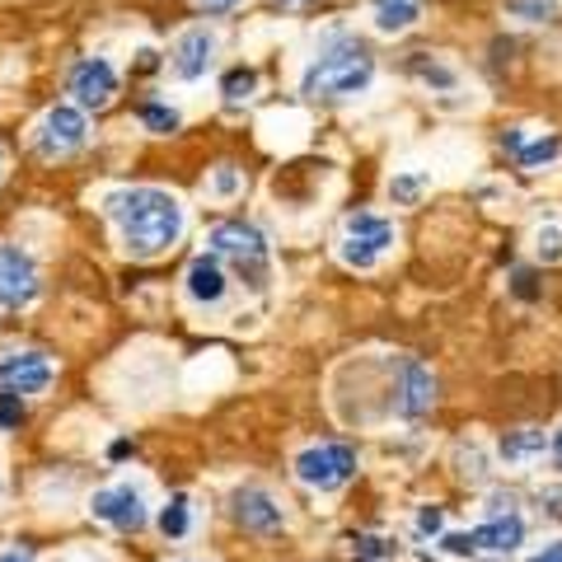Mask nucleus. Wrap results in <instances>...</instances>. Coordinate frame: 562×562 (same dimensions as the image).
Returning <instances> with one entry per match:
<instances>
[{
  "label": "nucleus",
  "mask_w": 562,
  "mask_h": 562,
  "mask_svg": "<svg viewBox=\"0 0 562 562\" xmlns=\"http://www.w3.org/2000/svg\"><path fill=\"white\" fill-rule=\"evenodd\" d=\"M103 216L113 221L122 254L140 262L169 254L188 231V206L169 188H113L103 198Z\"/></svg>",
  "instance_id": "f257e3e1"
},
{
  "label": "nucleus",
  "mask_w": 562,
  "mask_h": 562,
  "mask_svg": "<svg viewBox=\"0 0 562 562\" xmlns=\"http://www.w3.org/2000/svg\"><path fill=\"white\" fill-rule=\"evenodd\" d=\"M375 85V57L371 47L351 33H333V38L314 52L305 76H301V94L310 103H351Z\"/></svg>",
  "instance_id": "f03ea898"
},
{
  "label": "nucleus",
  "mask_w": 562,
  "mask_h": 562,
  "mask_svg": "<svg viewBox=\"0 0 562 562\" xmlns=\"http://www.w3.org/2000/svg\"><path fill=\"white\" fill-rule=\"evenodd\" d=\"M206 244H211V254L231 268V277H239L249 291H268V281H272V244H268V235H262L258 225L221 221Z\"/></svg>",
  "instance_id": "7ed1b4c3"
},
{
  "label": "nucleus",
  "mask_w": 562,
  "mask_h": 562,
  "mask_svg": "<svg viewBox=\"0 0 562 562\" xmlns=\"http://www.w3.org/2000/svg\"><path fill=\"white\" fill-rule=\"evenodd\" d=\"M394 244H398V225L390 216H380V211H351L338 235V258L357 272H371L390 258Z\"/></svg>",
  "instance_id": "20e7f679"
},
{
  "label": "nucleus",
  "mask_w": 562,
  "mask_h": 562,
  "mask_svg": "<svg viewBox=\"0 0 562 562\" xmlns=\"http://www.w3.org/2000/svg\"><path fill=\"white\" fill-rule=\"evenodd\" d=\"M357 450H351L347 441H319L295 454V479H301L310 492H324V497H333V492H342L351 479H357Z\"/></svg>",
  "instance_id": "39448f33"
},
{
  "label": "nucleus",
  "mask_w": 562,
  "mask_h": 562,
  "mask_svg": "<svg viewBox=\"0 0 562 562\" xmlns=\"http://www.w3.org/2000/svg\"><path fill=\"white\" fill-rule=\"evenodd\" d=\"M446 553L454 558H473V553H516L520 543H525V516L520 512H502V516H487L479 530H464V535H441L436 539Z\"/></svg>",
  "instance_id": "423d86ee"
},
{
  "label": "nucleus",
  "mask_w": 562,
  "mask_h": 562,
  "mask_svg": "<svg viewBox=\"0 0 562 562\" xmlns=\"http://www.w3.org/2000/svg\"><path fill=\"white\" fill-rule=\"evenodd\" d=\"M85 140H90V117L76 103H57L33 122V150L43 160H70L76 150H85Z\"/></svg>",
  "instance_id": "0eeeda50"
},
{
  "label": "nucleus",
  "mask_w": 562,
  "mask_h": 562,
  "mask_svg": "<svg viewBox=\"0 0 562 562\" xmlns=\"http://www.w3.org/2000/svg\"><path fill=\"white\" fill-rule=\"evenodd\" d=\"M117 90H122V76L109 57H80L66 70V94L85 113H103L117 99Z\"/></svg>",
  "instance_id": "6e6552de"
},
{
  "label": "nucleus",
  "mask_w": 562,
  "mask_h": 562,
  "mask_svg": "<svg viewBox=\"0 0 562 562\" xmlns=\"http://www.w3.org/2000/svg\"><path fill=\"white\" fill-rule=\"evenodd\" d=\"M90 516L117 535H136V530H146V520H150V502L136 483H109L90 497Z\"/></svg>",
  "instance_id": "1a4fd4ad"
},
{
  "label": "nucleus",
  "mask_w": 562,
  "mask_h": 562,
  "mask_svg": "<svg viewBox=\"0 0 562 562\" xmlns=\"http://www.w3.org/2000/svg\"><path fill=\"white\" fill-rule=\"evenodd\" d=\"M52 380H57V366H52L47 351H33V347L0 351V394L38 398L52 390Z\"/></svg>",
  "instance_id": "9d476101"
},
{
  "label": "nucleus",
  "mask_w": 562,
  "mask_h": 562,
  "mask_svg": "<svg viewBox=\"0 0 562 562\" xmlns=\"http://www.w3.org/2000/svg\"><path fill=\"white\" fill-rule=\"evenodd\" d=\"M216 52H221L216 29H206V24L183 29L179 38H173V47H169V70H173V80H183V85L206 80L211 70H216Z\"/></svg>",
  "instance_id": "9b49d317"
},
{
  "label": "nucleus",
  "mask_w": 562,
  "mask_h": 562,
  "mask_svg": "<svg viewBox=\"0 0 562 562\" xmlns=\"http://www.w3.org/2000/svg\"><path fill=\"white\" fill-rule=\"evenodd\" d=\"M502 155L525 173H543L562 160V136L553 127H512L502 136Z\"/></svg>",
  "instance_id": "f8f14e48"
},
{
  "label": "nucleus",
  "mask_w": 562,
  "mask_h": 562,
  "mask_svg": "<svg viewBox=\"0 0 562 562\" xmlns=\"http://www.w3.org/2000/svg\"><path fill=\"white\" fill-rule=\"evenodd\" d=\"M43 291V272L20 244H0V305L5 310H24L38 301Z\"/></svg>",
  "instance_id": "ddd939ff"
},
{
  "label": "nucleus",
  "mask_w": 562,
  "mask_h": 562,
  "mask_svg": "<svg viewBox=\"0 0 562 562\" xmlns=\"http://www.w3.org/2000/svg\"><path fill=\"white\" fill-rule=\"evenodd\" d=\"M231 520L249 535H277L281 525H286V506H281L277 492H268L262 483H244L231 497Z\"/></svg>",
  "instance_id": "4468645a"
},
{
  "label": "nucleus",
  "mask_w": 562,
  "mask_h": 562,
  "mask_svg": "<svg viewBox=\"0 0 562 562\" xmlns=\"http://www.w3.org/2000/svg\"><path fill=\"white\" fill-rule=\"evenodd\" d=\"M413 70V80L422 85L427 94H436V103L441 109H460V94H464V76H460V66H454L450 57H441V52H417V57L408 61Z\"/></svg>",
  "instance_id": "2eb2a0df"
},
{
  "label": "nucleus",
  "mask_w": 562,
  "mask_h": 562,
  "mask_svg": "<svg viewBox=\"0 0 562 562\" xmlns=\"http://www.w3.org/2000/svg\"><path fill=\"white\" fill-rule=\"evenodd\" d=\"M436 408V375L422 361H398L394 375V413L403 422H422Z\"/></svg>",
  "instance_id": "dca6fc26"
},
{
  "label": "nucleus",
  "mask_w": 562,
  "mask_h": 562,
  "mask_svg": "<svg viewBox=\"0 0 562 562\" xmlns=\"http://www.w3.org/2000/svg\"><path fill=\"white\" fill-rule=\"evenodd\" d=\"M183 295L192 305H202V310H216L225 295H231V268L216 258V254H198L188 262V272H183Z\"/></svg>",
  "instance_id": "f3484780"
},
{
  "label": "nucleus",
  "mask_w": 562,
  "mask_h": 562,
  "mask_svg": "<svg viewBox=\"0 0 562 562\" xmlns=\"http://www.w3.org/2000/svg\"><path fill=\"white\" fill-rule=\"evenodd\" d=\"M422 24V0H371V29L380 38H403Z\"/></svg>",
  "instance_id": "a211bd4d"
},
{
  "label": "nucleus",
  "mask_w": 562,
  "mask_h": 562,
  "mask_svg": "<svg viewBox=\"0 0 562 562\" xmlns=\"http://www.w3.org/2000/svg\"><path fill=\"white\" fill-rule=\"evenodd\" d=\"M543 450H549V436H543L539 427H520V431H506L497 454H502L506 469H530L535 460H543Z\"/></svg>",
  "instance_id": "6ab92c4d"
},
{
  "label": "nucleus",
  "mask_w": 562,
  "mask_h": 562,
  "mask_svg": "<svg viewBox=\"0 0 562 562\" xmlns=\"http://www.w3.org/2000/svg\"><path fill=\"white\" fill-rule=\"evenodd\" d=\"M165 539H188L192 535V497L188 492H173V497L160 506V516H155Z\"/></svg>",
  "instance_id": "aec40b11"
},
{
  "label": "nucleus",
  "mask_w": 562,
  "mask_h": 562,
  "mask_svg": "<svg viewBox=\"0 0 562 562\" xmlns=\"http://www.w3.org/2000/svg\"><path fill=\"white\" fill-rule=\"evenodd\" d=\"M427 192H431L427 169H394V179H390V202L394 206H417Z\"/></svg>",
  "instance_id": "412c9836"
},
{
  "label": "nucleus",
  "mask_w": 562,
  "mask_h": 562,
  "mask_svg": "<svg viewBox=\"0 0 562 562\" xmlns=\"http://www.w3.org/2000/svg\"><path fill=\"white\" fill-rule=\"evenodd\" d=\"M254 94H258V70L254 66L225 70V80H221V103L225 109H244V103H254Z\"/></svg>",
  "instance_id": "4be33fe9"
},
{
  "label": "nucleus",
  "mask_w": 562,
  "mask_h": 562,
  "mask_svg": "<svg viewBox=\"0 0 562 562\" xmlns=\"http://www.w3.org/2000/svg\"><path fill=\"white\" fill-rule=\"evenodd\" d=\"M140 127H146L150 136H169V132L183 127V113L173 109V103H165V99H146L140 103Z\"/></svg>",
  "instance_id": "5701e85b"
},
{
  "label": "nucleus",
  "mask_w": 562,
  "mask_h": 562,
  "mask_svg": "<svg viewBox=\"0 0 562 562\" xmlns=\"http://www.w3.org/2000/svg\"><path fill=\"white\" fill-rule=\"evenodd\" d=\"M347 549H351V558H366V562H398V553H403L398 543L384 535H351Z\"/></svg>",
  "instance_id": "b1692460"
},
{
  "label": "nucleus",
  "mask_w": 562,
  "mask_h": 562,
  "mask_svg": "<svg viewBox=\"0 0 562 562\" xmlns=\"http://www.w3.org/2000/svg\"><path fill=\"white\" fill-rule=\"evenodd\" d=\"M530 244H535V258H539V262H562V221L535 225Z\"/></svg>",
  "instance_id": "393cba45"
},
{
  "label": "nucleus",
  "mask_w": 562,
  "mask_h": 562,
  "mask_svg": "<svg viewBox=\"0 0 562 562\" xmlns=\"http://www.w3.org/2000/svg\"><path fill=\"white\" fill-rule=\"evenodd\" d=\"M244 192V173L235 165H221L216 173L206 179V198H216V202H235Z\"/></svg>",
  "instance_id": "a878e982"
},
{
  "label": "nucleus",
  "mask_w": 562,
  "mask_h": 562,
  "mask_svg": "<svg viewBox=\"0 0 562 562\" xmlns=\"http://www.w3.org/2000/svg\"><path fill=\"white\" fill-rule=\"evenodd\" d=\"M506 14L520 24H543L558 14V0H506Z\"/></svg>",
  "instance_id": "bb28decb"
},
{
  "label": "nucleus",
  "mask_w": 562,
  "mask_h": 562,
  "mask_svg": "<svg viewBox=\"0 0 562 562\" xmlns=\"http://www.w3.org/2000/svg\"><path fill=\"white\" fill-rule=\"evenodd\" d=\"M454 464H460L464 483H483L487 479V450L483 446H464L460 454H454Z\"/></svg>",
  "instance_id": "cd10ccee"
},
{
  "label": "nucleus",
  "mask_w": 562,
  "mask_h": 562,
  "mask_svg": "<svg viewBox=\"0 0 562 562\" xmlns=\"http://www.w3.org/2000/svg\"><path fill=\"white\" fill-rule=\"evenodd\" d=\"M413 530H417L422 539H441V535H446V512H441V506H417Z\"/></svg>",
  "instance_id": "c85d7f7f"
},
{
  "label": "nucleus",
  "mask_w": 562,
  "mask_h": 562,
  "mask_svg": "<svg viewBox=\"0 0 562 562\" xmlns=\"http://www.w3.org/2000/svg\"><path fill=\"white\" fill-rule=\"evenodd\" d=\"M20 422H24V398L0 394V431H14Z\"/></svg>",
  "instance_id": "c756f323"
},
{
  "label": "nucleus",
  "mask_w": 562,
  "mask_h": 562,
  "mask_svg": "<svg viewBox=\"0 0 562 562\" xmlns=\"http://www.w3.org/2000/svg\"><path fill=\"white\" fill-rule=\"evenodd\" d=\"M539 512L549 520H562V487H543L539 492Z\"/></svg>",
  "instance_id": "7c9ffc66"
},
{
  "label": "nucleus",
  "mask_w": 562,
  "mask_h": 562,
  "mask_svg": "<svg viewBox=\"0 0 562 562\" xmlns=\"http://www.w3.org/2000/svg\"><path fill=\"white\" fill-rule=\"evenodd\" d=\"M525 562H562V539H549V543H539V549L525 558Z\"/></svg>",
  "instance_id": "2f4dec72"
},
{
  "label": "nucleus",
  "mask_w": 562,
  "mask_h": 562,
  "mask_svg": "<svg viewBox=\"0 0 562 562\" xmlns=\"http://www.w3.org/2000/svg\"><path fill=\"white\" fill-rule=\"evenodd\" d=\"M502 512H516L512 492H492V497H487V516H502Z\"/></svg>",
  "instance_id": "473e14b6"
},
{
  "label": "nucleus",
  "mask_w": 562,
  "mask_h": 562,
  "mask_svg": "<svg viewBox=\"0 0 562 562\" xmlns=\"http://www.w3.org/2000/svg\"><path fill=\"white\" fill-rule=\"evenodd\" d=\"M198 10H206V14H231V10H239L244 0H192Z\"/></svg>",
  "instance_id": "72a5a7b5"
},
{
  "label": "nucleus",
  "mask_w": 562,
  "mask_h": 562,
  "mask_svg": "<svg viewBox=\"0 0 562 562\" xmlns=\"http://www.w3.org/2000/svg\"><path fill=\"white\" fill-rule=\"evenodd\" d=\"M0 562H33V553L24 543H10V549H0Z\"/></svg>",
  "instance_id": "f704fd0d"
},
{
  "label": "nucleus",
  "mask_w": 562,
  "mask_h": 562,
  "mask_svg": "<svg viewBox=\"0 0 562 562\" xmlns=\"http://www.w3.org/2000/svg\"><path fill=\"white\" fill-rule=\"evenodd\" d=\"M155 66H160V52H155V47H140V52H136V70H155Z\"/></svg>",
  "instance_id": "c9c22d12"
},
{
  "label": "nucleus",
  "mask_w": 562,
  "mask_h": 562,
  "mask_svg": "<svg viewBox=\"0 0 562 562\" xmlns=\"http://www.w3.org/2000/svg\"><path fill=\"white\" fill-rule=\"evenodd\" d=\"M549 454H553V464L562 469V427H558V431L549 436Z\"/></svg>",
  "instance_id": "e433bc0d"
},
{
  "label": "nucleus",
  "mask_w": 562,
  "mask_h": 562,
  "mask_svg": "<svg viewBox=\"0 0 562 562\" xmlns=\"http://www.w3.org/2000/svg\"><path fill=\"white\" fill-rule=\"evenodd\" d=\"M272 5H281V10H310L314 0H272Z\"/></svg>",
  "instance_id": "4c0bfd02"
},
{
  "label": "nucleus",
  "mask_w": 562,
  "mask_h": 562,
  "mask_svg": "<svg viewBox=\"0 0 562 562\" xmlns=\"http://www.w3.org/2000/svg\"><path fill=\"white\" fill-rule=\"evenodd\" d=\"M0 183H5V150H0Z\"/></svg>",
  "instance_id": "58836bf2"
},
{
  "label": "nucleus",
  "mask_w": 562,
  "mask_h": 562,
  "mask_svg": "<svg viewBox=\"0 0 562 562\" xmlns=\"http://www.w3.org/2000/svg\"><path fill=\"white\" fill-rule=\"evenodd\" d=\"M70 562H103V558H70Z\"/></svg>",
  "instance_id": "ea45409f"
},
{
  "label": "nucleus",
  "mask_w": 562,
  "mask_h": 562,
  "mask_svg": "<svg viewBox=\"0 0 562 562\" xmlns=\"http://www.w3.org/2000/svg\"><path fill=\"white\" fill-rule=\"evenodd\" d=\"M0 497H5V473H0Z\"/></svg>",
  "instance_id": "a19ab883"
},
{
  "label": "nucleus",
  "mask_w": 562,
  "mask_h": 562,
  "mask_svg": "<svg viewBox=\"0 0 562 562\" xmlns=\"http://www.w3.org/2000/svg\"><path fill=\"white\" fill-rule=\"evenodd\" d=\"M173 562H202V558H173Z\"/></svg>",
  "instance_id": "79ce46f5"
}]
</instances>
